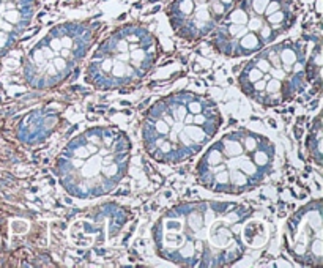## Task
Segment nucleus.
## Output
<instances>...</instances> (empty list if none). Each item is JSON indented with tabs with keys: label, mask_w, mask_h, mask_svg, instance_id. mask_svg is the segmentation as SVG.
Here are the masks:
<instances>
[{
	"label": "nucleus",
	"mask_w": 323,
	"mask_h": 268,
	"mask_svg": "<svg viewBox=\"0 0 323 268\" xmlns=\"http://www.w3.org/2000/svg\"><path fill=\"white\" fill-rule=\"evenodd\" d=\"M252 208L240 202L197 200L169 208L153 226L156 253L181 267H229L247 251L255 234Z\"/></svg>",
	"instance_id": "obj_1"
},
{
	"label": "nucleus",
	"mask_w": 323,
	"mask_h": 268,
	"mask_svg": "<svg viewBox=\"0 0 323 268\" xmlns=\"http://www.w3.org/2000/svg\"><path fill=\"white\" fill-rule=\"evenodd\" d=\"M223 123L213 101L194 91H177L150 107L142 125V142L155 161L178 164L196 156Z\"/></svg>",
	"instance_id": "obj_2"
},
{
	"label": "nucleus",
	"mask_w": 323,
	"mask_h": 268,
	"mask_svg": "<svg viewBox=\"0 0 323 268\" xmlns=\"http://www.w3.org/2000/svg\"><path fill=\"white\" fill-rule=\"evenodd\" d=\"M131 141L115 126H93L63 147L54 174L73 197L93 199L112 192L125 179Z\"/></svg>",
	"instance_id": "obj_3"
},
{
	"label": "nucleus",
	"mask_w": 323,
	"mask_h": 268,
	"mask_svg": "<svg viewBox=\"0 0 323 268\" xmlns=\"http://www.w3.org/2000/svg\"><path fill=\"white\" fill-rule=\"evenodd\" d=\"M273 142L249 129L224 134L204 153L196 166L204 188L219 194H243L270 175L274 163Z\"/></svg>",
	"instance_id": "obj_4"
},
{
	"label": "nucleus",
	"mask_w": 323,
	"mask_h": 268,
	"mask_svg": "<svg viewBox=\"0 0 323 268\" xmlns=\"http://www.w3.org/2000/svg\"><path fill=\"white\" fill-rule=\"evenodd\" d=\"M297 16V0H237L210 33V43L226 57H247L273 44Z\"/></svg>",
	"instance_id": "obj_5"
},
{
	"label": "nucleus",
	"mask_w": 323,
	"mask_h": 268,
	"mask_svg": "<svg viewBox=\"0 0 323 268\" xmlns=\"http://www.w3.org/2000/svg\"><path fill=\"white\" fill-rule=\"evenodd\" d=\"M158 59V43L142 24H123L98 46L87 65V84L98 90L133 86L150 73Z\"/></svg>",
	"instance_id": "obj_6"
},
{
	"label": "nucleus",
	"mask_w": 323,
	"mask_h": 268,
	"mask_svg": "<svg viewBox=\"0 0 323 268\" xmlns=\"http://www.w3.org/2000/svg\"><path fill=\"white\" fill-rule=\"evenodd\" d=\"M306 48L298 41H282L255 52L238 76L243 93L265 107L279 106L308 84Z\"/></svg>",
	"instance_id": "obj_7"
},
{
	"label": "nucleus",
	"mask_w": 323,
	"mask_h": 268,
	"mask_svg": "<svg viewBox=\"0 0 323 268\" xmlns=\"http://www.w3.org/2000/svg\"><path fill=\"white\" fill-rule=\"evenodd\" d=\"M99 27L95 21H68L52 27L25 55L22 75L27 86L49 90L67 81L93 46Z\"/></svg>",
	"instance_id": "obj_8"
},
{
	"label": "nucleus",
	"mask_w": 323,
	"mask_h": 268,
	"mask_svg": "<svg viewBox=\"0 0 323 268\" xmlns=\"http://www.w3.org/2000/svg\"><path fill=\"white\" fill-rule=\"evenodd\" d=\"M285 248L295 262L304 267L323 264V204L314 199L289 218Z\"/></svg>",
	"instance_id": "obj_9"
},
{
	"label": "nucleus",
	"mask_w": 323,
	"mask_h": 268,
	"mask_svg": "<svg viewBox=\"0 0 323 268\" xmlns=\"http://www.w3.org/2000/svg\"><path fill=\"white\" fill-rule=\"evenodd\" d=\"M237 0H172L167 17L177 36L197 41L210 36Z\"/></svg>",
	"instance_id": "obj_10"
},
{
	"label": "nucleus",
	"mask_w": 323,
	"mask_h": 268,
	"mask_svg": "<svg viewBox=\"0 0 323 268\" xmlns=\"http://www.w3.org/2000/svg\"><path fill=\"white\" fill-rule=\"evenodd\" d=\"M38 0H0V55L10 52L29 29Z\"/></svg>",
	"instance_id": "obj_11"
},
{
	"label": "nucleus",
	"mask_w": 323,
	"mask_h": 268,
	"mask_svg": "<svg viewBox=\"0 0 323 268\" xmlns=\"http://www.w3.org/2000/svg\"><path fill=\"white\" fill-rule=\"evenodd\" d=\"M59 114L55 110L38 109L27 114L17 128V137L27 145L40 144L54 133L59 125Z\"/></svg>",
	"instance_id": "obj_12"
},
{
	"label": "nucleus",
	"mask_w": 323,
	"mask_h": 268,
	"mask_svg": "<svg viewBox=\"0 0 323 268\" xmlns=\"http://www.w3.org/2000/svg\"><path fill=\"white\" fill-rule=\"evenodd\" d=\"M306 147L311 160L317 166H322V117L320 115L314 120V125L311 126Z\"/></svg>",
	"instance_id": "obj_13"
}]
</instances>
